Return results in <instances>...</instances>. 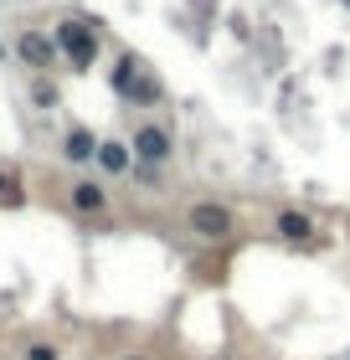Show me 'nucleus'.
Segmentation results:
<instances>
[{
  "label": "nucleus",
  "mask_w": 350,
  "mask_h": 360,
  "mask_svg": "<svg viewBox=\"0 0 350 360\" xmlns=\"http://www.w3.org/2000/svg\"><path fill=\"white\" fill-rule=\"evenodd\" d=\"M98 170H104V175H129V170H135V144H129V139H98Z\"/></svg>",
  "instance_id": "nucleus-6"
},
{
  "label": "nucleus",
  "mask_w": 350,
  "mask_h": 360,
  "mask_svg": "<svg viewBox=\"0 0 350 360\" xmlns=\"http://www.w3.org/2000/svg\"><path fill=\"white\" fill-rule=\"evenodd\" d=\"M186 226L201 242H227V237H237V211L222 206V201H196L186 211Z\"/></svg>",
  "instance_id": "nucleus-2"
},
{
  "label": "nucleus",
  "mask_w": 350,
  "mask_h": 360,
  "mask_svg": "<svg viewBox=\"0 0 350 360\" xmlns=\"http://www.w3.org/2000/svg\"><path fill=\"white\" fill-rule=\"evenodd\" d=\"M52 41H57V52L73 62V72H88L93 62H98V26L93 21H77V15H68V21H57L52 31Z\"/></svg>",
  "instance_id": "nucleus-1"
},
{
  "label": "nucleus",
  "mask_w": 350,
  "mask_h": 360,
  "mask_svg": "<svg viewBox=\"0 0 350 360\" xmlns=\"http://www.w3.org/2000/svg\"><path fill=\"white\" fill-rule=\"evenodd\" d=\"M57 83H52V77H46V72H37V83H31V103H37V108H57Z\"/></svg>",
  "instance_id": "nucleus-11"
},
{
  "label": "nucleus",
  "mask_w": 350,
  "mask_h": 360,
  "mask_svg": "<svg viewBox=\"0 0 350 360\" xmlns=\"http://www.w3.org/2000/svg\"><path fill=\"white\" fill-rule=\"evenodd\" d=\"M15 201H21V180L0 170V206H15Z\"/></svg>",
  "instance_id": "nucleus-12"
},
{
  "label": "nucleus",
  "mask_w": 350,
  "mask_h": 360,
  "mask_svg": "<svg viewBox=\"0 0 350 360\" xmlns=\"http://www.w3.org/2000/svg\"><path fill=\"white\" fill-rule=\"evenodd\" d=\"M62 155H68L73 165H88V160L98 155V134H93L88 124H73L68 134H62Z\"/></svg>",
  "instance_id": "nucleus-9"
},
{
  "label": "nucleus",
  "mask_w": 350,
  "mask_h": 360,
  "mask_svg": "<svg viewBox=\"0 0 350 360\" xmlns=\"http://www.w3.org/2000/svg\"><path fill=\"white\" fill-rule=\"evenodd\" d=\"M139 68H144V62H139L135 52H119V57H113V68H108V88H113V98H124V103H129V93H135V77H139Z\"/></svg>",
  "instance_id": "nucleus-8"
},
{
  "label": "nucleus",
  "mask_w": 350,
  "mask_h": 360,
  "mask_svg": "<svg viewBox=\"0 0 350 360\" xmlns=\"http://www.w3.org/2000/svg\"><path fill=\"white\" fill-rule=\"evenodd\" d=\"M129 144H135L139 165H165V160L175 155V139H170V129H165V124H139Z\"/></svg>",
  "instance_id": "nucleus-4"
},
{
  "label": "nucleus",
  "mask_w": 350,
  "mask_h": 360,
  "mask_svg": "<svg viewBox=\"0 0 350 360\" xmlns=\"http://www.w3.org/2000/svg\"><path fill=\"white\" fill-rule=\"evenodd\" d=\"M68 206L77 211V217H104V211H108V191L98 186V180H73Z\"/></svg>",
  "instance_id": "nucleus-7"
},
{
  "label": "nucleus",
  "mask_w": 350,
  "mask_h": 360,
  "mask_svg": "<svg viewBox=\"0 0 350 360\" xmlns=\"http://www.w3.org/2000/svg\"><path fill=\"white\" fill-rule=\"evenodd\" d=\"M21 360H62V350H57V345H46V340H37V345H26Z\"/></svg>",
  "instance_id": "nucleus-13"
},
{
  "label": "nucleus",
  "mask_w": 350,
  "mask_h": 360,
  "mask_svg": "<svg viewBox=\"0 0 350 360\" xmlns=\"http://www.w3.org/2000/svg\"><path fill=\"white\" fill-rule=\"evenodd\" d=\"M160 98H165L160 77L149 72V68H139V77H135V93H129V103H135V108H149V103H160Z\"/></svg>",
  "instance_id": "nucleus-10"
},
{
  "label": "nucleus",
  "mask_w": 350,
  "mask_h": 360,
  "mask_svg": "<svg viewBox=\"0 0 350 360\" xmlns=\"http://www.w3.org/2000/svg\"><path fill=\"white\" fill-rule=\"evenodd\" d=\"M345 6H350V0H345Z\"/></svg>",
  "instance_id": "nucleus-15"
},
{
  "label": "nucleus",
  "mask_w": 350,
  "mask_h": 360,
  "mask_svg": "<svg viewBox=\"0 0 350 360\" xmlns=\"http://www.w3.org/2000/svg\"><path fill=\"white\" fill-rule=\"evenodd\" d=\"M273 232L283 242H294V248H309V242H320V221H314L309 211H299V206H283L273 217Z\"/></svg>",
  "instance_id": "nucleus-5"
},
{
  "label": "nucleus",
  "mask_w": 350,
  "mask_h": 360,
  "mask_svg": "<svg viewBox=\"0 0 350 360\" xmlns=\"http://www.w3.org/2000/svg\"><path fill=\"white\" fill-rule=\"evenodd\" d=\"M124 360H139V355H124Z\"/></svg>",
  "instance_id": "nucleus-14"
},
{
  "label": "nucleus",
  "mask_w": 350,
  "mask_h": 360,
  "mask_svg": "<svg viewBox=\"0 0 350 360\" xmlns=\"http://www.w3.org/2000/svg\"><path fill=\"white\" fill-rule=\"evenodd\" d=\"M15 57L26 62V68H37V72H52L57 68V41H52V31H37V26H26L21 37H15Z\"/></svg>",
  "instance_id": "nucleus-3"
}]
</instances>
